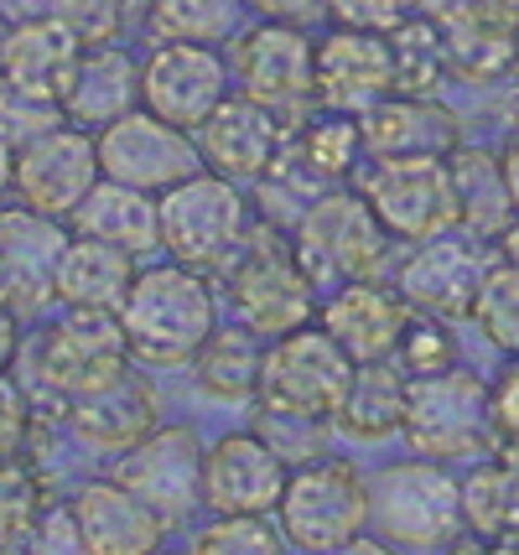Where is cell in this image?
Listing matches in <instances>:
<instances>
[{
    "label": "cell",
    "instance_id": "27",
    "mask_svg": "<svg viewBox=\"0 0 519 555\" xmlns=\"http://www.w3.org/2000/svg\"><path fill=\"white\" fill-rule=\"evenodd\" d=\"M68 229L89 234V240L120 244L135 260H151V255H161V197L141 193V188H125L115 177H100L94 193L74 208Z\"/></svg>",
    "mask_w": 519,
    "mask_h": 555
},
{
    "label": "cell",
    "instance_id": "30",
    "mask_svg": "<svg viewBox=\"0 0 519 555\" xmlns=\"http://www.w3.org/2000/svg\"><path fill=\"white\" fill-rule=\"evenodd\" d=\"M286 162L312 182V188H348L364 162H369V151H364V125L359 115H338V109H312L307 120L291 130V141H286Z\"/></svg>",
    "mask_w": 519,
    "mask_h": 555
},
{
    "label": "cell",
    "instance_id": "39",
    "mask_svg": "<svg viewBox=\"0 0 519 555\" xmlns=\"http://www.w3.org/2000/svg\"><path fill=\"white\" fill-rule=\"evenodd\" d=\"M48 504H52V493L37 462L31 457L0 462V551L5 545H22Z\"/></svg>",
    "mask_w": 519,
    "mask_h": 555
},
{
    "label": "cell",
    "instance_id": "58",
    "mask_svg": "<svg viewBox=\"0 0 519 555\" xmlns=\"http://www.w3.org/2000/svg\"><path fill=\"white\" fill-rule=\"evenodd\" d=\"M0 312H11V275H5V260H0Z\"/></svg>",
    "mask_w": 519,
    "mask_h": 555
},
{
    "label": "cell",
    "instance_id": "20",
    "mask_svg": "<svg viewBox=\"0 0 519 555\" xmlns=\"http://www.w3.org/2000/svg\"><path fill=\"white\" fill-rule=\"evenodd\" d=\"M312 89H317V109H338V115H364L379 99H390L395 94L390 31L327 26L317 37Z\"/></svg>",
    "mask_w": 519,
    "mask_h": 555
},
{
    "label": "cell",
    "instance_id": "52",
    "mask_svg": "<svg viewBox=\"0 0 519 555\" xmlns=\"http://www.w3.org/2000/svg\"><path fill=\"white\" fill-rule=\"evenodd\" d=\"M22 322L11 312H0V374H11V363H16V353H22Z\"/></svg>",
    "mask_w": 519,
    "mask_h": 555
},
{
    "label": "cell",
    "instance_id": "19",
    "mask_svg": "<svg viewBox=\"0 0 519 555\" xmlns=\"http://www.w3.org/2000/svg\"><path fill=\"white\" fill-rule=\"evenodd\" d=\"M291 467L255 426L223 431L203 457V508L208 514H275Z\"/></svg>",
    "mask_w": 519,
    "mask_h": 555
},
{
    "label": "cell",
    "instance_id": "5",
    "mask_svg": "<svg viewBox=\"0 0 519 555\" xmlns=\"http://www.w3.org/2000/svg\"><path fill=\"white\" fill-rule=\"evenodd\" d=\"M255 197L219 171H193L161 193V255L203 275H223L255 234Z\"/></svg>",
    "mask_w": 519,
    "mask_h": 555
},
{
    "label": "cell",
    "instance_id": "37",
    "mask_svg": "<svg viewBox=\"0 0 519 555\" xmlns=\"http://www.w3.org/2000/svg\"><path fill=\"white\" fill-rule=\"evenodd\" d=\"M468 327L489 343L494 353H504V359H515L519 353V266L515 260L498 255L494 266H489L483 286H478V296H472Z\"/></svg>",
    "mask_w": 519,
    "mask_h": 555
},
{
    "label": "cell",
    "instance_id": "45",
    "mask_svg": "<svg viewBox=\"0 0 519 555\" xmlns=\"http://www.w3.org/2000/svg\"><path fill=\"white\" fill-rule=\"evenodd\" d=\"M42 421H48V415L31 411L26 389L16 385L11 374H0V462L26 457V452H31V436H37Z\"/></svg>",
    "mask_w": 519,
    "mask_h": 555
},
{
    "label": "cell",
    "instance_id": "32",
    "mask_svg": "<svg viewBox=\"0 0 519 555\" xmlns=\"http://www.w3.org/2000/svg\"><path fill=\"white\" fill-rule=\"evenodd\" d=\"M452 182H457V229L478 240H494L515 223V197L504 182V156L489 145H457L452 151Z\"/></svg>",
    "mask_w": 519,
    "mask_h": 555
},
{
    "label": "cell",
    "instance_id": "44",
    "mask_svg": "<svg viewBox=\"0 0 519 555\" xmlns=\"http://www.w3.org/2000/svg\"><path fill=\"white\" fill-rule=\"evenodd\" d=\"M22 551L26 555H94L89 540H83V530H78L74 504H63V499H52V504L42 508V519L31 525V534L22 540Z\"/></svg>",
    "mask_w": 519,
    "mask_h": 555
},
{
    "label": "cell",
    "instance_id": "12",
    "mask_svg": "<svg viewBox=\"0 0 519 555\" xmlns=\"http://www.w3.org/2000/svg\"><path fill=\"white\" fill-rule=\"evenodd\" d=\"M494 260H498L494 240H478L468 229H446V234L420 240L400 255L395 286L416 312L442 317V322H468L472 296H478Z\"/></svg>",
    "mask_w": 519,
    "mask_h": 555
},
{
    "label": "cell",
    "instance_id": "21",
    "mask_svg": "<svg viewBox=\"0 0 519 555\" xmlns=\"http://www.w3.org/2000/svg\"><path fill=\"white\" fill-rule=\"evenodd\" d=\"M286 141H291V130L275 120L265 104H255L249 94H239V89L198 125L203 167L229 177V182H239V188H260V182L281 167Z\"/></svg>",
    "mask_w": 519,
    "mask_h": 555
},
{
    "label": "cell",
    "instance_id": "4",
    "mask_svg": "<svg viewBox=\"0 0 519 555\" xmlns=\"http://www.w3.org/2000/svg\"><path fill=\"white\" fill-rule=\"evenodd\" d=\"M291 249H297L301 270L317 281L327 296L333 286L348 281H374L395 266V234L379 223L369 197L348 188H322L291 223Z\"/></svg>",
    "mask_w": 519,
    "mask_h": 555
},
{
    "label": "cell",
    "instance_id": "53",
    "mask_svg": "<svg viewBox=\"0 0 519 555\" xmlns=\"http://www.w3.org/2000/svg\"><path fill=\"white\" fill-rule=\"evenodd\" d=\"M504 156V182H509V197H515V214H519V130H509V141L498 145Z\"/></svg>",
    "mask_w": 519,
    "mask_h": 555
},
{
    "label": "cell",
    "instance_id": "8",
    "mask_svg": "<svg viewBox=\"0 0 519 555\" xmlns=\"http://www.w3.org/2000/svg\"><path fill=\"white\" fill-rule=\"evenodd\" d=\"M374 519L369 504V473L343 452H327L317 462H301L286 478V493L275 504V525L297 555L343 545L364 534Z\"/></svg>",
    "mask_w": 519,
    "mask_h": 555
},
{
    "label": "cell",
    "instance_id": "26",
    "mask_svg": "<svg viewBox=\"0 0 519 555\" xmlns=\"http://www.w3.org/2000/svg\"><path fill=\"white\" fill-rule=\"evenodd\" d=\"M405 411H411V374L400 369V359H374L353 369L333 426L343 441L385 447V441L405 436Z\"/></svg>",
    "mask_w": 519,
    "mask_h": 555
},
{
    "label": "cell",
    "instance_id": "56",
    "mask_svg": "<svg viewBox=\"0 0 519 555\" xmlns=\"http://www.w3.org/2000/svg\"><path fill=\"white\" fill-rule=\"evenodd\" d=\"M498 255H504V260H515V266H519V218L509 223V229H504V234H498Z\"/></svg>",
    "mask_w": 519,
    "mask_h": 555
},
{
    "label": "cell",
    "instance_id": "11",
    "mask_svg": "<svg viewBox=\"0 0 519 555\" xmlns=\"http://www.w3.org/2000/svg\"><path fill=\"white\" fill-rule=\"evenodd\" d=\"M353 188L369 197V208L395 234V244H420L457 229L452 156H369Z\"/></svg>",
    "mask_w": 519,
    "mask_h": 555
},
{
    "label": "cell",
    "instance_id": "33",
    "mask_svg": "<svg viewBox=\"0 0 519 555\" xmlns=\"http://www.w3.org/2000/svg\"><path fill=\"white\" fill-rule=\"evenodd\" d=\"M463 519L483 545L519 540V452H489L463 473Z\"/></svg>",
    "mask_w": 519,
    "mask_h": 555
},
{
    "label": "cell",
    "instance_id": "55",
    "mask_svg": "<svg viewBox=\"0 0 519 555\" xmlns=\"http://www.w3.org/2000/svg\"><path fill=\"white\" fill-rule=\"evenodd\" d=\"M437 555H489V545L478 540V534H463V540H452L446 551H437Z\"/></svg>",
    "mask_w": 519,
    "mask_h": 555
},
{
    "label": "cell",
    "instance_id": "17",
    "mask_svg": "<svg viewBox=\"0 0 519 555\" xmlns=\"http://www.w3.org/2000/svg\"><path fill=\"white\" fill-rule=\"evenodd\" d=\"M156 426H161V389H156L146 363L135 359L125 363L120 374H109L104 385L83 389L63 415V431L74 436L83 452H100V457L130 452Z\"/></svg>",
    "mask_w": 519,
    "mask_h": 555
},
{
    "label": "cell",
    "instance_id": "6",
    "mask_svg": "<svg viewBox=\"0 0 519 555\" xmlns=\"http://www.w3.org/2000/svg\"><path fill=\"white\" fill-rule=\"evenodd\" d=\"M405 441H411V452L452 462V467L498 452L494 379H483L468 363L416 374L411 379V411H405Z\"/></svg>",
    "mask_w": 519,
    "mask_h": 555
},
{
    "label": "cell",
    "instance_id": "16",
    "mask_svg": "<svg viewBox=\"0 0 519 555\" xmlns=\"http://www.w3.org/2000/svg\"><path fill=\"white\" fill-rule=\"evenodd\" d=\"M68 218L37 214L26 203H0V260L11 275V317L31 327L57 307V266L68 255Z\"/></svg>",
    "mask_w": 519,
    "mask_h": 555
},
{
    "label": "cell",
    "instance_id": "3",
    "mask_svg": "<svg viewBox=\"0 0 519 555\" xmlns=\"http://www.w3.org/2000/svg\"><path fill=\"white\" fill-rule=\"evenodd\" d=\"M369 530L405 555H437L468 534L463 519V473L437 457H395L369 473Z\"/></svg>",
    "mask_w": 519,
    "mask_h": 555
},
{
    "label": "cell",
    "instance_id": "13",
    "mask_svg": "<svg viewBox=\"0 0 519 555\" xmlns=\"http://www.w3.org/2000/svg\"><path fill=\"white\" fill-rule=\"evenodd\" d=\"M234 94V63L213 42H151L141 57V109L193 130Z\"/></svg>",
    "mask_w": 519,
    "mask_h": 555
},
{
    "label": "cell",
    "instance_id": "59",
    "mask_svg": "<svg viewBox=\"0 0 519 555\" xmlns=\"http://www.w3.org/2000/svg\"><path fill=\"white\" fill-rule=\"evenodd\" d=\"M489 555H519V540H504V545H489Z\"/></svg>",
    "mask_w": 519,
    "mask_h": 555
},
{
    "label": "cell",
    "instance_id": "62",
    "mask_svg": "<svg viewBox=\"0 0 519 555\" xmlns=\"http://www.w3.org/2000/svg\"><path fill=\"white\" fill-rule=\"evenodd\" d=\"M146 5H151V0H135V11H146Z\"/></svg>",
    "mask_w": 519,
    "mask_h": 555
},
{
    "label": "cell",
    "instance_id": "43",
    "mask_svg": "<svg viewBox=\"0 0 519 555\" xmlns=\"http://www.w3.org/2000/svg\"><path fill=\"white\" fill-rule=\"evenodd\" d=\"M457 322H442V317H426L416 312V322H411V333H405V343H400V369L416 379V374H437V369H452L457 359V333H452Z\"/></svg>",
    "mask_w": 519,
    "mask_h": 555
},
{
    "label": "cell",
    "instance_id": "14",
    "mask_svg": "<svg viewBox=\"0 0 519 555\" xmlns=\"http://www.w3.org/2000/svg\"><path fill=\"white\" fill-rule=\"evenodd\" d=\"M203 457L208 441L193 421H161L146 441L115 457V478L135 488L151 508H161L172 525L203 508Z\"/></svg>",
    "mask_w": 519,
    "mask_h": 555
},
{
    "label": "cell",
    "instance_id": "2",
    "mask_svg": "<svg viewBox=\"0 0 519 555\" xmlns=\"http://www.w3.org/2000/svg\"><path fill=\"white\" fill-rule=\"evenodd\" d=\"M219 291L213 275L187 270L177 260H146L120 307V327L130 359L156 369H193L198 348L219 327Z\"/></svg>",
    "mask_w": 519,
    "mask_h": 555
},
{
    "label": "cell",
    "instance_id": "15",
    "mask_svg": "<svg viewBox=\"0 0 519 555\" xmlns=\"http://www.w3.org/2000/svg\"><path fill=\"white\" fill-rule=\"evenodd\" d=\"M100 167L104 177H115L125 188L161 197L172 193L177 182H187L193 171H203V151L193 130H177L172 120L135 109V115L100 130Z\"/></svg>",
    "mask_w": 519,
    "mask_h": 555
},
{
    "label": "cell",
    "instance_id": "1",
    "mask_svg": "<svg viewBox=\"0 0 519 555\" xmlns=\"http://www.w3.org/2000/svg\"><path fill=\"white\" fill-rule=\"evenodd\" d=\"M130 363L120 312H89V307H57L22 333V353L11 363V379L26 389L31 411L63 426V415L83 389L104 385Z\"/></svg>",
    "mask_w": 519,
    "mask_h": 555
},
{
    "label": "cell",
    "instance_id": "10",
    "mask_svg": "<svg viewBox=\"0 0 519 555\" xmlns=\"http://www.w3.org/2000/svg\"><path fill=\"white\" fill-rule=\"evenodd\" d=\"M229 63H234V89L265 104L286 130H297L317 109L312 89V63L317 42L307 37V26L291 22H255L229 37Z\"/></svg>",
    "mask_w": 519,
    "mask_h": 555
},
{
    "label": "cell",
    "instance_id": "23",
    "mask_svg": "<svg viewBox=\"0 0 519 555\" xmlns=\"http://www.w3.org/2000/svg\"><path fill=\"white\" fill-rule=\"evenodd\" d=\"M68 504H74L78 530H83L94 555H161L167 551L172 519L161 508H151L135 488H125L115 473L78 483Z\"/></svg>",
    "mask_w": 519,
    "mask_h": 555
},
{
    "label": "cell",
    "instance_id": "40",
    "mask_svg": "<svg viewBox=\"0 0 519 555\" xmlns=\"http://www.w3.org/2000/svg\"><path fill=\"white\" fill-rule=\"evenodd\" d=\"M255 411V431L271 441L275 452L286 457V467H301V462H317L333 452V436L338 426L333 421H317V415H286V411H260V405H249Z\"/></svg>",
    "mask_w": 519,
    "mask_h": 555
},
{
    "label": "cell",
    "instance_id": "24",
    "mask_svg": "<svg viewBox=\"0 0 519 555\" xmlns=\"http://www.w3.org/2000/svg\"><path fill=\"white\" fill-rule=\"evenodd\" d=\"M369 156H452L463 145V115L446 99L390 94L359 115Z\"/></svg>",
    "mask_w": 519,
    "mask_h": 555
},
{
    "label": "cell",
    "instance_id": "35",
    "mask_svg": "<svg viewBox=\"0 0 519 555\" xmlns=\"http://www.w3.org/2000/svg\"><path fill=\"white\" fill-rule=\"evenodd\" d=\"M446 42H452V73L457 83L472 89H494V83H515V31L509 26L489 22L483 11H468L463 22L446 26Z\"/></svg>",
    "mask_w": 519,
    "mask_h": 555
},
{
    "label": "cell",
    "instance_id": "34",
    "mask_svg": "<svg viewBox=\"0 0 519 555\" xmlns=\"http://www.w3.org/2000/svg\"><path fill=\"white\" fill-rule=\"evenodd\" d=\"M390 52H395V94H416V99H442L446 83H457L452 73V42H446V26L411 16L390 31Z\"/></svg>",
    "mask_w": 519,
    "mask_h": 555
},
{
    "label": "cell",
    "instance_id": "22",
    "mask_svg": "<svg viewBox=\"0 0 519 555\" xmlns=\"http://www.w3.org/2000/svg\"><path fill=\"white\" fill-rule=\"evenodd\" d=\"M317 322L353 353V363H374L400 353V343L416 322V307L400 296L395 281L374 275V281H348V286L327 291Z\"/></svg>",
    "mask_w": 519,
    "mask_h": 555
},
{
    "label": "cell",
    "instance_id": "51",
    "mask_svg": "<svg viewBox=\"0 0 519 555\" xmlns=\"http://www.w3.org/2000/svg\"><path fill=\"white\" fill-rule=\"evenodd\" d=\"M52 16V0H0V22L22 26V22H42Z\"/></svg>",
    "mask_w": 519,
    "mask_h": 555
},
{
    "label": "cell",
    "instance_id": "54",
    "mask_svg": "<svg viewBox=\"0 0 519 555\" xmlns=\"http://www.w3.org/2000/svg\"><path fill=\"white\" fill-rule=\"evenodd\" d=\"M16 197V145L0 141V203Z\"/></svg>",
    "mask_w": 519,
    "mask_h": 555
},
{
    "label": "cell",
    "instance_id": "60",
    "mask_svg": "<svg viewBox=\"0 0 519 555\" xmlns=\"http://www.w3.org/2000/svg\"><path fill=\"white\" fill-rule=\"evenodd\" d=\"M515 78H519V31H515Z\"/></svg>",
    "mask_w": 519,
    "mask_h": 555
},
{
    "label": "cell",
    "instance_id": "57",
    "mask_svg": "<svg viewBox=\"0 0 519 555\" xmlns=\"http://www.w3.org/2000/svg\"><path fill=\"white\" fill-rule=\"evenodd\" d=\"M504 115H509V125L519 130V78H515V89H509V99H504Z\"/></svg>",
    "mask_w": 519,
    "mask_h": 555
},
{
    "label": "cell",
    "instance_id": "36",
    "mask_svg": "<svg viewBox=\"0 0 519 555\" xmlns=\"http://www.w3.org/2000/svg\"><path fill=\"white\" fill-rule=\"evenodd\" d=\"M245 0H151L141 11L151 42H229L245 16Z\"/></svg>",
    "mask_w": 519,
    "mask_h": 555
},
{
    "label": "cell",
    "instance_id": "31",
    "mask_svg": "<svg viewBox=\"0 0 519 555\" xmlns=\"http://www.w3.org/2000/svg\"><path fill=\"white\" fill-rule=\"evenodd\" d=\"M260 363H265V338L245 322H219L213 338L193 359V385L203 400L219 405H255L260 395Z\"/></svg>",
    "mask_w": 519,
    "mask_h": 555
},
{
    "label": "cell",
    "instance_id": "46",
    "mask_svg": "<svg viewBox=\"0 0 519 555\" xmlns=\"http://www.w3.org/2000/svg\"><path fill=\"white\" fill-rule=\"evenodd\" d=\"M322 16L359 31H395L400 22L416 16V0H322Z\"/></svg>",
    "mask_w": 519,
    "mask_h": 555
},
{
    "label": "cell",
    "instance_id": "29",
    "mask_svg": "<svg viewBox=\"0 0 519 555\" xmlns=\"http://www.w3.org/2000/svg\"><path fill=\"white\" fill-rule=\"evenodd\" d=\"M146 260H135L120 244L89 240V234H74L68 240V255L57 266V307H89V312H120L135 275H141Z\"/></svg>",
    "mask_w": 519,
    "mask_h": 555
},
{
    "label": "cell",
    "instance_id": "47",
    "mask_svg": "<svg viewBox=\"0 0 519 555\" xmlns=\"http://www.w3.org/2000/svg\"><path fill=\"white\" fill-rule=\"evenodd\" d=\"M494 431H498V452H519V353L504 359L494 379Z\"/></svg>",
    "mask_w": 519,
    "mask_h": 555
},
{
    "label": "cell",
    "instance_id": "38",
    "mask_svg": "<svg viewBox=\"0 0 519 555\" xmlns=\"http://www.w3.org/2000/svg\"><path fill=\"white\" fill-rule=\"evenodd\" d=\"M187 555H291L275 514H208Z\"/></svg>",
    "mask_w": 519,
    "mask_h": 555
},
{
    "label": "cell",
    "instance_id": "49",
    "mask_svg": "<svg viewBox=\"0 0 519 555\" xmlns=\"http://www.w3.org/2000/svg\"><path fill=\"white\" fill-rule=\"evenodd\" d=\"M312 555H405V551L390 545L385 534L364 530V534H353V540H343V545H327V551H312Z\"/></svg>",
    "mask_w": 519,
    "mask_h": 555
},
{
    "label": "cell",
    "instance_id": "28",
    "mask_svg": "<svg viewBox=\"0 0 519 555\" xmlns=\"http://www.w3.org/2000/svg\"><path fill=\"white\" fill-rule=\"evenodd\" d=\"M78 57H83V42H78L57 16H42V22H22L5 26V48H0V73L11 83H22L26 94H42L63 104V89L74 78Z\"/></svg>",
    "mask_w": 519,
    "mask_h": 555
},
{
    "label": "cell",
    "instance_id": "7",
    "mask_svg": "<svg viewBox=\"0 0 519 555\" xmlns=\"http://www.w3.org/2000/svg\"><path fill=\"white\" fill-rule=\"evenodd\" d=\"M223 296H229L234 322L255 327L260 338H281L301 322H317L322 307V291L301 270L291 234L275 229V223H255L239 260L223 270Z\"/></svg>",
    "mask_w": 519,
    "mask_h": 555
},
{
    "label": "cell",
    "instance_id": "61",
    "mask_svg": "<svg viewBox=\"0 0 519 555\" xmlns=\"http://www.w3.org/2000/svg\"><path fill=\"white\" fill-rule=\"evenodd\" d=\"M0 48H5V22H0Z\"/></svg>",
    "mask_w": 519,
    "mask_h": 555
},
{
    "label": "cell",
    "instance_id": "50",
    "mask_svg": "<svg viewBox=\"0 0 519 555\" xmlns=\"http://www.w3.org/2000/svg\"><path fill=\"white\" fill-rule=\"evenodd\" d=\"M478 0H416V16H426V22H437V26H452V22H463Z\"/></svg>",
    "mask_w": 519,
    "mask_h": 555
},
{
    "label": "cell",
    "instance_id": "25",
    "mask_svg": "<svg viewBox=\"0 0 519 555\" xmlns=\"http://www.w3.org/2000/svg\"><path fill=\"white\" fill-rule=\"evenodd\" d=\"M141 109V57L125 42H104V48H83L74 78L63 89V115L68 125H83L100 135L104 125L125 120Z\"/></svg>",
    "mask_w": 519,
    "mask_h": 555
},
{
    "label": "cell",
    "instance_id": "41",
    "mask_svg": "<svg viewBox=\"0 0 519 555\" xmlns=\"http://www.w3.org/2000/svg\"><path fill=\"white\" fill-rule=\"evenodd\" d=\"M52 16L83 48H104V42H125V31L141 11H135V0H52Z\"/></svg>",
    "mask_w": 519,
    "mask_h": 555
},
{
    "label": "cell",
    "instance_id": "48",
    "mask_svg": "<svg viewBox=\"0 0 519 555\" xmlns=\"http://www.w3.org/2000/svg\"><path fill=\"white\" fill-rule=\"evenodd\" d=\"M255 11V22H291L307 26L312 16H322V0H245Z\"/></svg>",
    "mask_w": 519,
    "mask_h": 555
},
{
    "label": "cell",
    "instance_id": "9",
    "mask_svg": "<svg viewBox=\"0 0 519 555\" xmlns=\"http://www.w3.org/2000/svg\"><path fill=\"white\" fill-rule=\"evenodd\" d=\"M353 353L333 338L322 322H301L281 338H265V363H260V411L286 415H317L333 421L343 405V389L353 379Z\"/></svg>",
    "mask_w": 519,
    "mask_h": 555
},
{
    "label": "cell",
    "instance_id": "18",
    "mask_svg": "<svg viewBox=\"0 0 519 555\" xmlns=\"http://www.w3.org/2000/svg\"><path fill=\"white\" fill-rule=\"evenodd\" d=\"M100 177V135L83 130V125L63 120L57 130L16 151V203L37 208V214L74 218V208L94 193Z\"/></svg>",
    "mask_w": 519,
    "mask_h": 555
},
{
    "label": "cell",
    "instance_id": "42",
    "mask_svg": "<svg viewBox=\"0 0 519 555\" xmlns=\"http://www.w3.org/2000/svg\"><path fill=\"white\" fill-rule=\"evenodd\" d=\"M63 120H68V115H63L57 99L26 94L22 83H11V78L0 73V141H11L16 151H22L26 141H37V135L57 130Z\"/></svg>",
    "mask_w": 519,
    "mask_h": 555
}]
</instances>
